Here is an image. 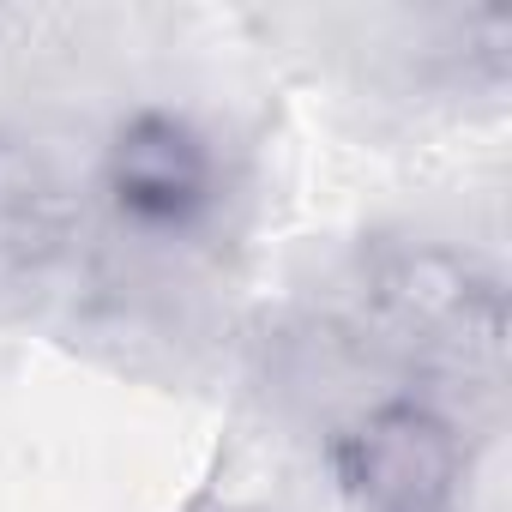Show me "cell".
<instances>
[{
  "instance_id": "6da1fadb",
  "label": "cell",
  "mask_w": 512,
  "mask_h": 512,
  "mask_svg": "<svg viewBox=\"0 0 512 512\" xmlns=\"http://www.w3.org/2000/svg\"><path fill=\"white\" fill-rule=\"evenodd\" d=\"M97 193L139 241H187L223 211V151L187 109H127L97 157Z\"/></svg>"
},
{
  "instance_id": "7a4b0ae2",
  "label": "cell",
  "mask_w": 512,
  "mask_h": 512,
  "mask_svg": "<svg viewBox=\"0 0 512 512\" xmlns=\"http://www.w3.org/2000/svg\"><path fill=\"white\" fill-rule=\"evenodd\" d=\"M332 482L356 512H458L470 446L434 398H380L332 434Z\"/></svg>"
}]
</instances>
